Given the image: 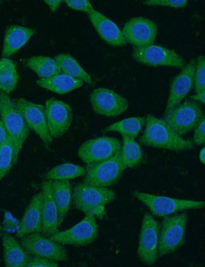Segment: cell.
<instances>
[{
    "label": "cell",
    "instance_id": "cell-21",
    "mask_svg": "<svg viewBox=\"0 0 205 267\" xmlns=\"http://www.w3.org/2000/svg\"><path fill=\"white\" fill-rule=\"evenodd\" d=\"M35 29L18 25L7 27L4 35L2 55L9 57L23 47L36 33Z\"/></svg>",
    "mask_w": 205,
    "mask_h": 267
},
{
    "label": "cell",
    "instance_id": "cell-10",
    "mask_svg": "<svg viewBox=\"0 0 205 267\" xmlns=\"http://www.w3.org/2000/svg\"><path fill=\"white\" fill-rule=\"evenodd\" d=\"M98 227L95 215L87 214L78 223L72 227L57 232L49 237L61 244L85 246L92 243L97 237Z\"/></svg>",
    "mask_w": 205,
    "mask_h": 267
},
{
    "label": "cell",
    "instance_id": "cell-26",
    "mask_svg": "<svg viewBox=\"0 0 205 267\" xmlns=\"http://www.w3.org/2000/svg\"><path fill=\"white\" fill-rule=\"evenodd\" d=\"M26 65L40 79L48 78L61 73L57 62L54 59L49 56H32L26 60Z\"/></svg>",
    "mask_w": 205,
    "mask_h": 267
},
{
    "label": "cell",
    "instance_id": "cell-6",
    "mask_svg": "<svg viewBox=\"0 0 205 267\" xmlns=\"http://www.w3.org/2000/svg\"><path fill=\"white\" fill-rule=\"evenodd\" d=\"M204 118L200 104L191 99L174 107L163 120L180 136L194 130Z\"/></svg>",
    "mask_w": 205,
    "mask_h": 267
},
{
    "label": "cell",
    "instance_id": "cell-33",
    "mask_svg": "<svg viewBox=\"0 0 205 267\" xmlns=\"http://www.w3.org/2000/svg\"><path fill=\"white\" fill-rule=\"evenodd\" d=\"M187 0H147L144 5L152 6H167L175 8H184L187 5Z\"/></svg>",
    "mask_w": 205,
    "mask_h": 267
},
{
    "label": "cell",
    "instance_id": "cell-39",
    "mask_svg": "<svg viewBox=\"0 0 205 267\" xmlns=\"http://www.w3.org/2000/svg\"><path fill=\"white\" fill-rule=\"evenodd\" d=\"M191 100L195 101H199L201 102L203 105L205 103V91L197 92L194 94L189 96Z\"/></svg>",
    "mask_w": 205,
    "mask_h": 267
},
{
    "label": "cell",
    "instance_id": "cell-20",
    "mask_svg": "<svg viewBox=\"0 0 205 267\" xmlns=\"http://www.w3.org/2000/svg\"><path fill=\"white\" fill-rule=\"evenodd\" d=\"M51 182V180L47 179L41 185L43 195L41 234L48 237L57 232L59 226L58 209L52 195Z\"/></svg>",
    "mask_w": 205,
    "mask_h": 267
},
{
    "label": "cell",
    "instance_id": "cell-5",
    "mask_svg": "<svg viewBox=\"0 0 205 267\" xmlns=\"http://www.w3.org/2000/svg\"><path fill=\"white\" fill-rule=\"evenodd\" d=\"M126 168L120 150L108 159L87 164L83 182L107 187L117 182Z\"/></svg>",
    "mask_w": 205,
    "mask_h": 267
},
{
    "label": "cell",
    "instance_id": "cell-38",
    "mask_svg": "<svg viewBox=\"0 0 205 267\" xmlns=\"http://www.w3.org/2000/svg\"><path fill=\"white\" fill-rule=\"evenodd\" d=\"M44 3H46L50 8L52 12H54L59 8L62 1L61 0H45Z\"/></svg>",
    "mask_w": 205,
    "mask_h": 267
},
{
    "label": "cell",
    "instance_id": "cell-37",
    "mask_svg": "<svg viewBox=\"0 0 205 267\" xmlns=\"http://www.w3.org/2000/svg\"><path fill=\"white\" fill-rule=\"evenodd\" d=\"M9 137L7 130L2 120H0V146L2 145Z\"/></svg>",
    "mask_w": 205,
    "mask_h": 267
},
{
    "label": "cell",
    "instance_id": "cell-15",
    "mask_svg": "<svg viewBox=\"0 0 205 267\" xmlns=\"http://www.w3.org/2000/svg\"><path fill=\"white\" fill-rule=\"evenodd\" d=\"M90 102L96 113L107 117L118 116L129 107L128 101L125 98L105 87L94 89L90 94Z\"/></svg>",
    "mask_w": 205,
    "mask_h": 267
},
{
    "label": "cell",
    "instance_id": "cell-41",
    "mask_svg": "<svg viewBox=\"0 0 205 267\" xmlns=\"http://www.w3.org/2000/svg\"><path fill=\"white\" fill-rule=\"evenodd\" d=\"M3 230V227L0 225V231Z\"/></svg>",
    "mask_w": 205,
    "mask_h": 267
},
{
    "label": "cell",
    "instance_id": "cell-8",
    "mask_svg": "<svg viewBox=\"0 0 205 267\" xmlns=\"http://www.w3.org/2000/svg\"><path fill=\"white\" fill-rule=\"evenodd\" d=\"M131 56L139 63L151 67L182 68L186 65L184 59L175 50L154 44L141 47H133Z\"/></svg>",
    "mask_w": 205,
    "mask_h": 267
},
{
    "label": "cell",
    "instance_id": "cell-24",
    "mask_svg": "<svg viewBox=\"0 0 205 267\" xmlns=\"http://www.w3.org/2000/svg\"><path fill=\"white\" fill-rule=\"evenodd\" d=\"M51 189L58 213V226L64 220L72 201V189L70 181L52 180Z\"/></svg>",
    "mask_w": 205,
    "mask_h": 267
},
{
    "label": "cell",
    "instance_id": "cell-36",
    "mask_svg": "<svg viewBox=\"0 0 205 267\" xmlns=\"http://www.w3.org/2000/svg\"><path fill=\"white\" fill-rule=\"evenodd\" d=\"M205 142V118H204L199 124L194 129L192 143L193 144L200 145Z\"/></svg>",
    "mask_w": 205,
    "mask_h": 267
},
{
    "label": "cell",
    "instance_id": "cell-29",
    "mask_svg": "<svg viewBox=\"0 0 205 267\" xmlns=\"http://www.w3.org/2000/svg\"><path fill=\"white\" fill-rule=\"evenodd\" d=\"M122 144L121 147L122 160L126 167L134 168L141 163L143 154L139 143L134 138L122 135Z\"/></svg>",
    "mask_w": 205,
    "mask_h": 267
},
{
    "label": "cell",
    "instance_id": "cell-31",
    "mask_svg": "<svg viewBox=\"0 0 205 267\" xmlns=\"http://www.w3.org/2000/svg\"><path fill=\"white\" fill-rule=\"evenodd\" d=\"M14 151L12 140L9 136L0 146V180L10 171L14 165Z\"/></svg>",
    "mask_w": 205,
    "mask_h": 267
},
{
    "label": "cell",
    "instance_id": "cell-40",
    "mask_svg": "<svg viewBox=\"0 0 205 267\" xmlns=\"http://www.w3.org/2000/svg\"><path fill=\"white\" fill-rule=\"evenodd\" d=\"M204 154H205V147H203L201 149L200 152H199V160H200V162L201 163H202L203 164H205Z\"/></svg>",
    "mask_w": 205,
    "mask_h": 267
},
{
    "label": "cell",
    "instance_id": "cell-1",
    "mask_svg": "<svg viewBox=\"0 0 205 267\" xmlns=\"http://www.w3.org/2000/svg\"><path fill=\"white\" fill-rule=\"evenodd\" d=\"M145 128L139 138L140 144L150 147L175 151L192 149L194 144L190 140L183 139L174 132L161 119L153 115L146 117Z\"/></svg>",
    "mask_w": 205,
    "mask_h": 267
},
{
    "label": "cell",
    "instance_id": "cell-2",
    "mask_svg": "<svg viewBox=\"0 0 205 267\" xmlns=\"http://www.w3.org/2000/svg\"><path fill=\"white\" fill-rule=\"evenodd\" d=\"M0 116L14 146V164L29 135V128L8 94L0 90Z\"/></svg>",
    "mask_w": 205,
    "mask_h": 267
},
{
    "label": "cell",
    "instance_id": "cell-23",
    "mask_svg": "<svg viewBox=\"0 0 205 267\" xmlns=\"http://www.w3.org/2000/svg\"><path fill=\"white\" fill-rule=\"evenodd\" d=\"M36 83L43 88L60 94L79 88L84 84L82 80L63 73H59L48 78L39 79Z\"/></svg>",
    "mask_w": 205,
    "mask_h": 267
},
{
    "label": "cell",
    "instance_id": "cell-3",
    "mask_svg": "<svg viewBox=\"0 0 205 267\" xmlns=\"http://www.w3.org/2000/svg\"><path fill=\"white\" fill-rule=\"evenodd\" d=\"M188 218L186 212L163 217L159 227L158 258L174 253L184 243Z\"/></svg>",
    "mask_w": 205,
    "mask_h": 267
},
{
    "label": "cell",
    "instance_id": "cell-35",
    "mask_svg": "<svg viewBox=\"0 0 205 267\" xmlns=\"http://www.w3.org/2000/svg\"><path fill=\"white\" fill-rule=\"evenodd\" d=\"M58 266L55 261L41 256L32 255L26 267H57Z\"/></svg>",
    "mask_w": 205,
    "mask_h": 267
},
{
    "label": "cell",
    "instance_id": "cell-30",
    "mask_svg": "<svg viewBox=\"0 0 205 267\" xmlns=\"http://www.w3.org/2000/svg\"><path fill=\"white\" fill-rule=\"evenodd\" d=\"M86 169L83 166L71 163H64L56 166L45 175L47 179L65 180L84 176Z\"/></svg>",
    "mask_w": 205,
    "mask_h": 267
},
{
    "label": "cell",
    "instance_id": "cell-4",
    "mask_svg": "<svg viewBox=\"0 0 205 267\" xmlns=\"http://www.w3.org/2000/svg\"><path fill=\"white\" fill-rule=\"evenodd\" d=\"M115 192L107 187L89 185L84 182L76 184L72 194L74 207L86 215H97L104 206L116 199Z\"/></svg>",
    "mask_w": 205,
    "mask_h": 267
},
{
    "label": "cell",
    "instance_id": "cell-12",
    "mask_svg": "<svg viewBox=\"0 0 205 267\" xmlns=\"http://www.w3.org/2000/svg\"><path fill=\"white\" fill-rule=\"evenodd\" d=\"M28 128L33 130L41 139L46 148H49L52 142L47 124L45 106L36 104L23 98L12 100Z\"/></svg>",
    "mask_w": 205,
    "mask_h": 267
},
{
    "label": "cell",
    "instance_id": "cell-27",
    "mask_svg": "<svg viewBox=\"0 0 205 267\" xmlns=\"http://www.w3.org/2000/svg\"><path fill=\"white\" fill-rule=\"evenodd\" d=\"M145 122L146 117H129L108 126L102 132L117 131L122 136H127L135 139L145 125Z\"/></svg>",
    "mask_w": 205,
    "mask_h": 267
},
{
    "label": "cell",
    "instance_id": "cell-9",
    "mask_svg": "<svg viewBox=\"0 0 205 267\" xmlns=\"http://www.w3.org/2000/svg\"><path fill=\"white\" fill-rule=\"evenodd\" d=\"M160 224L149 212L143 215L138 239L137 254L140 261L147 265L157 260Z\"/></svg>",
    "mask_w": 205,
    "mask_h": 267
},
{
    "label": "cell",
    "instance_id": "cell-25",
    "mask_svg": "<svg viewBox=\"0 0 205 267\" xmlns=\"http://www.w3.org/2000/svg\"><path fill=\"white\" fill-rule=\"evenodd\" d=\"M62 73L82 80L84 82L93 85L89 74L80 66L76 60L68 53H60L54 56Z\"/></svg>",
    "mask_w": 205,
    "mask_h": 267
},
{
    "label": "cell",
    "instance_id": "cell-18",
    "mask_svg": "<svg viewBox=\"0 0 205 267\" xmlns=\"http://www.w3.org/2000/svg\"><path fill=\"white\" fill-rule=\"evenodd\" d=\"M87 14L93 27L104 41L114 47L127 45L121 30L113 21L95 9Z\"/></svg>",
    "mask_w": 205,
    "mask_h": 267
},
{
    "label": "cell",
    "instance_id": "cell-32",
    "mask_svg": "<svg viewBox=\"0 0 205 267\" xmlns=\"http://www.w3.org/2000/svg\"><path fill=\"white\" fill-rule=\"evenodd\" d=\"M194 88L196 93L205 91V59L202 55L196 59Z\"/></svg>",
    "mask_w": 205,
    "mask_h": 267
},
{
    "label": "cell",
    "instance_id": "cell-11",
    "mask_svg": "<svg viewBox=\"0 0 205 267\" xmlns=\"http://www.w3.org/2000/svg\"><path fill=\"white\" fill-rule=\"evenodd\" d=\"M20 243L32 256L45 257L55 261H66L68 252L63 244L58 243L40 233L34 232L20 238Z\"/></svg>",
    "mask_w": 205,
    "mask_h": 267
},
{
    "label": "cell",
    "instance_id": "cell-28",
    "mask_svg": "<svg viewBox=\"0 0 205 267\" xmlns=\"http://www.w3.org/2000/svg\"><path fill=\"white\" fill-rule=\"evenodd\" d=\"M19 75L15 64L11 60L0 59V90L9 94L13 91L18 83Z\"/></svg>",
    "mask_w": 205,
    "mask_h": 267
},
{
    "label": "cell",
    "instance_id": "cell-14",
    "mask_svg": "<svg viewBox=\"0 0 205 267\" xmlns=\"http://www.w3.org/2000/svg\"><path fill=\"white\" fill-rule=\"evenodd\" d=\"M45 107L50 136L52 138L61 137L68 130L72 123V107L68 104L54 98L47 100Z\"/></svg>",
    "mask_w": 205,
    "mask_h": 267
},
{
    "label": "cell",
    "instance_id": "cell-17",
    "mask_svg": "<svg viewBox=\"0 0 205 267\" xmlns=\"http://www.w3.org/2000/svg\"><path fill=\"white\" fill-rule=\"evenodd\" d=\"M195 67L196 59H191L172 79L164 116L180 103L194 87Z\"/></svg>",
    "mask_w": 205,
    "mask_h": 267
},
{
    "label": "cell",
    "instance_id": "cell-19",
    "mask_svg": "<svg viewBox=\"0 0 205 267\" xmlns=\"http://www.w3.org/2000/svg\"><path fill=\"white\" fill-rule=\"evenodd\" d=\"M43 195L42 191L34 195L26 207L16 233V236H23L34 232L42 233Z\"/></svg>",
    "mask_w": 205,
    "mask_h": 267
},
{
    "label": "cell",
    "instance_id": "cell-16",
    "mask_svg": "<svg viewBox=\"0 0 205 267\" xmlns=\"http://www.w3.org/2000/svg\"><path fill=\"white\" fill-rule=\"evenodd\" d=\"M158 27L151 20L144 17H134L128 20L121 30L127 43L134 47L153 44L157 34Z\"/></svg>",
    "mask_w": 205,
    "mask_h": 267
},
{
    "label": "cell",
    "instance_id": "cell-13",
    "mask_svg": "<svg viewBox=\"0 0 205 267\" xmlns=\"http://www.w3.org/2000/svg\"><path fill=\"white\" fill-rule=\"evenodd\" d=\"M121 143L117 139L99 137L84 142L78 150V156L86 164H90L108 159L121 150Z\"/></svg>",
    "mask_w": 205,
    "mask_h": 267
},
{
    "label": "cell",
    "instance_id": "cell-34",
    "mask_svg": "<svg viewBox=\"0 0 205 267\" xmlns=\"http://www.w3.org/2000/svg\"><path fill=\"white\" fill-rule=\"evenodd\" d=\"M64 2L70 8L86 12L87 14L94 9L88 0H65Z\"/></svg>",
    "mask_w": 205,
    "mask_h": 267
},
{
    "label": "cell",
    "instance_id": "cell-22",
    "mask_svg": "<svg viewBox=\"0 0 205 267\" xmlns=\"http://www.w3.org/2000/svg\"><path fill=\"white\" fill-rule=\"evenodd\" d=\"M1 237L5 266L26 267L32 255L28 253L20 243L10 234L3 233Z\"/></svg>",
    "mask_w": 205,
    "mask_h": 267
},
{
    "label": "cell",
    "instance_id": "cell-7",
    "mask_svg": "<svg viewBox=\"0 0 205 267\" xmlns=\"http://www.w3.org/2000/svg\"><path fill=\"white\" fill-rule=\"evenodd\" d=\"M132 195L146 205L153 215L158 217H163L187 209L203 208L205 205L203 201L176 199L138 190L133 191Z\"/></svg>",
    "mask_w": 205,
    "mask_h": 267
}]
</instances>
